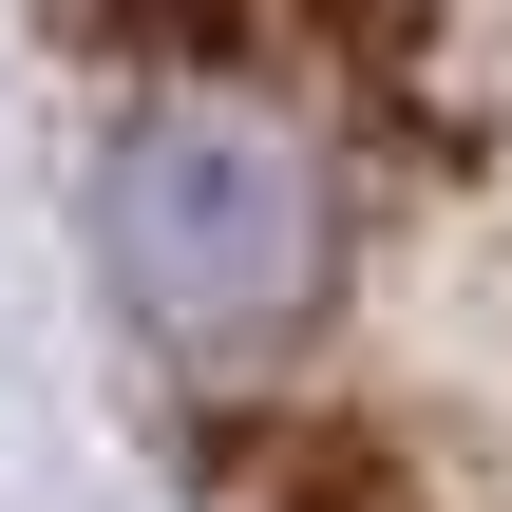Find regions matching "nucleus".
Wrapping results in <instances>:
<instances>
[{
	"label": "nucleus",
	"mask_w": 512,
	"mask_h": 512,
	"mask_svg": "<svg viewBox=\"0 0 512 512\" xmlns=\"http://www.w3.org/2000/svg\"><path fill=\"white\" fill-rule=\"evenodd\" d=\"M95 228H114V285L152 304L171 361H266L323 304V152L228 76H152L114 114Z\"/></svg>",
	"instance_id": "1"
},
{
	"label": "nucleus",
	"mask_w": 512,
	"mask_h": 512,
	"mask_svg": "<svg viewBox=\"0 0 512 512\" xmlns=\"http://www.w3.org/2000/svg\"><path fill=\"white\" fill-rule=\"evenodd\" d=\"M209 19H228V38H285V0H209Z\"/></svg>",
	"instance_id": "2"
}]
</instances>
